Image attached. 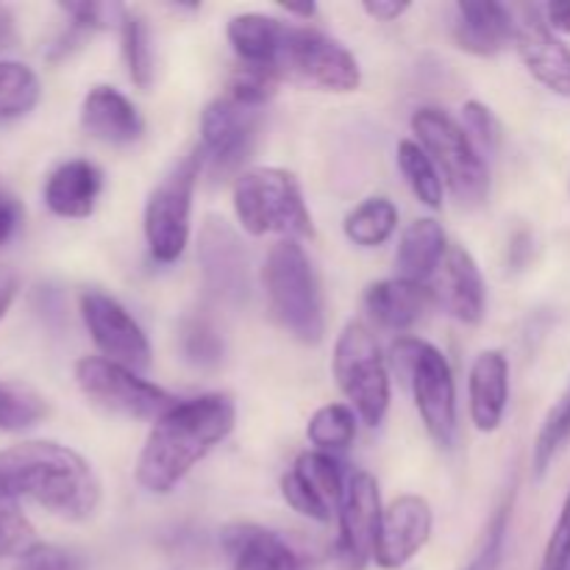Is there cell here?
<instances>
[{"label": "cell", "instance_id": "1", "mask_svg": "<svg viewBox=\"0 0 570 570\" xmlns=\"http://www.w3.org/2000/svg\"><path fill=\"white\" fill-rule=\"evenodd\" d=\"M237 410L223 393L181 401L150 429L137 460V482L148 493H170L176 484L232 434Z\"/></svg>", "mask_w": 570, "mask_h": 570}, {"label": "cell", "instance_id": "2", "mask_svg": "<svg viewBox=\"0 0 570 570\" xmlns=\"http://www.w3.org/2000/svg\"><path fill=\"white\" fill-rule=\"evenodd\" d=\"M0 479L17 499H31L65 521H89L100 507V482L89 462L48 440L0 451Z\"/></svg>", "mask_w": 570, "mask_h": 570}, {"label": "cell", "instance_id": "3", "mask_svg": "<svg viewBox=\"0 0 570 570\" xmlns=\"http://www.w3.org/2000/svg\"><path fill=\"white\" fill-rule=\"evenodd\" d=\"M262 276H265L271 312L284 332L293 334L298 343H321L326 334L321 289L309 256L298 239H278L267 254Z\"/></svg>", "mask_w": 570, "mask_h": 570}, {"label": "cell", "instance_id": "4", "mask_svg": "<svg viewBox=\"0 0 570 570\" xmlns=\"http://www.w3.org/2000/svg\"><path fill=\"white\" fill-rule=\"evenodd\" d=\"M234 212L254 237L284 234V239L312 237V217L306 212L298 178L282 167H254L237 176Z\"/></svg>", "mask_w": 570, "mask_h": 570}, {"label": "cell", "instance_id": "5", "mask_svg": "<svg viewBox=\"0 0 570 570\" xmlns=\"http://www.w3.org/2000/svg\"><path fill=\"white\" fill-rule=\"evenodd\" d=\"M412 131L421 139V148L432 156L434 167L445 178L449 189L462 206H482L490 193V173L471 134L443 109H417L412 117Z\"/></svg>", "mask_w": 570, "mask_h": 570}, {"label": "cell", "instance_id": "6", "mask_svg": "<svg viewBox=\"0 0 570 570\" xmlns=\"http://www.w3.org/2000/svg\"><path fill=\"white\" fill-rule=\"evenodd\" d=\"M390 354L399 376L412 387L426 432L440 449H451L456 434V387L449 360L415 337H401Z\"/></svg>", "mask_w": 570, "mask_h": 570}, {"label": "cell", "instance_id": "7", "mask_svg": "<svg viewBox=\"0 0 570 570\" xmlns=\"http://www.w3.org/2000/svg\"><path fill=\"white\" fill-rule=\"evenodd\" d=\"M276 70L282 81L287 78L323 92H354L362 83L354 53L309 26H284Z\"/></svg>", "mask_w": 570, "mask_h": 570}, {"label": "cell", "instance_id": "8", "mask_svg": "<svg viewBox=\"0 0 570 570\" xmlns=\"http://www.w3.org/2000/svg\"><path fill=\"white\" fill-rule=\"evenodd\" d=\"M206 167V154L195 148L159 181L145 204V239L156 262L170 265L189 243V215L198 176Z\"/></svg>", "mask_w": 570, "mask_h": 570}, {"label": "cell", "instance_id": "9", "mask_svg": "<svg viewBox=\"0 0 570 570\" xmlns=\"http://www.w3.org/2000/svg\"><path fill=\"white\" fill-rule=\"evenodd\" d=\"M334 379L367 426H379L384 421L390 406V373L376 337L365 323H348L337 337Z\"/></svg>", "mask_w": 570, "mask_h": 570}, {"label": "cell", "instance_id": "10", "mask_svg": "<svg viewBox=\"0 0 570 570\" xmlns=\"http://www.w3.org/2000/svg\"><path fill=\"white\" fill-rule=\"evenodd\" d=\"M76 382L81 393L100 410L117 415L137 417V421H159L176 406V399L145 382L139 373L104 360V356H83L76 365Z\"/></svg>", "mask_w": 570, "mask_h": 570}, {"label": "cell", "instance_id": "11", "mask_svg": "<svg viewBox=\"0 0 570 570\" xmlns=\"http://www.w3.org/2000/svg\"><path fill=\"white\" fill-rule=\"evenodd\" d=\"M259 109L237 104L232 95L215 98L200 115V150L212 176H228L248 159L254 148Z\"/></svg>", "mask_w": 570, "mask_h": 570}, {"label": "cell", "instance_id": "12", "mask_svg": "<svg viewBox=\"0 0 570 570\" xmlns=\"http://www.w3.org/2000/svg\"><path fill=\"white\" fill-rule=\"evenodd\" d=\"M81 317L87 323L92 343L104 354V360L117 362L134 373H145L150 367V343L139 323L117 304L111 295L100 289H83Z\"/></svg>", "mask_w": 570, "mask_h": 570}, {"label": "cell", "instance_id": "13", "mask_svg": "<svg viewBox=\"0 0 570 570\" xmlns=\"http://www.w3.org/2000/svg\"><path fill=\"white\" fill-rule=\"evenodd\" d=\"M382 495L376 479L367 471H354L345 482L343 504H340V538L337 560L345 570H362L373 560L379 527H382Z\"/></svg>", "mask_w": 570, "mask_h": 570}, {"label": "cell", "instance_id": "14", "mask_svg": "<svg viewBox=\"0 0 570 570\" xmlns=\"http://www.w3.org/2000/svg\"><path fill=\"white\" fill-rule=\"evenodd\" d=\"M198 262L204 284L223 304H243L250 293L248 254L237 232L223 217H206L198 234Z\"/></svg>", "mask_w": 570, "mask_h": 570}, {"label": "cell", "instance_id": "15", "mask_svg": "<svg viewBox=\"0 0 570 570\" xmlns=\"http://www.w3.org/2000/svg\"><path fill=\"white\" fill-rule=\"evenodd\" d=\"M432 538V507L421 495H401L382 512L373 560L384 570H399Z\"/></svg>", "mask_w": 570, "mask_h": 570}, {"label": "cell", "instance_id": "16", "mask_svg": "<svg viewBox=\"0 0 570 570\" xmlns=\"http://www.w3.org/2000/svg\"><path fill=\"white\" fill-rule=\"evenodd\" d=\"M426 287L432 298L456 321L473 326L484 317L488 289H484L482 271H479L476 259L460 245H449L438 273H434Z\"/></svg>", "mask_w": 570, "mask_h": 570}, {"label": "cell", "instance_id": "17", "mask_svg": "<svg viewBox=\"0 0 570 570\" xmlns=\"http://www.w3.org/2000/svg\"><path fill=\"white\" fill-rule=\"evenodd\" d=\"M515 48L527 70L554 95L570 98V48L557 37L540 9H523Z\"/></svg>", "mask_w": 570, "mask_h": 570}, {"label": "cell", "instance_id": "18", "mask_svg": "<svg viewBox=\"0 0 570 570\" xmlns=\"http://www.w3.org/2000/svg\"><path fill=\"white\" fill-rule=\"evenodd\" d=\"M454 42L473 56H495L515 42L518 22L512 9L484 0V3H456L451 22Z\"/></svg>", "mask_w": 570, "mask_h": 570}, {"label": "cell", "instance_id": "19", "mask_svg": "<svg viewBox=\"0 0 570 570\" xmlns=\"http://www.w3.org/2000/svg\"><path fill=\"white\" fill-rule=\"evenodd\" d=\"M81 126L106 145H131L142 137L145 120L137 106L115 87H95L83 98Z\"/></svg>", "mask_w": 570, "mask_h": 570}, {"label": "cell", "instance_id": "20", "mask_svg": "<svg viewBox=\"0 0 570 570\" xmlns=\"http://www.w3.org/2000/svg\"><path fill=\"white\" fill-rule=\"evenodd\" d=\"M100 193H104V176L87 159L65 161L45 181L48 209L59 217H70V220H83L92 215Z\"/></svg>", "mask_w": 570, "mask_h": 570}, {"label": "cell", "instance_id": "21", "mask_svg": "<svg viewBox=\"0 0 570 570\" xmlns=\"http://www.w3.org/2000/svg\"><path fill=\"white\" fill-rule=\"evenodd\" d=\"M471 417L479 432H495L510 404V362L501 351H484L471 367Z\"/></svg>", "mask_w": 570, "mask_h": 570}, {"label": "cell", "instance_id": "22", "mask_svg": "<svg viewBox=\"0 0 570 570\" xmlns=\"http://www.w3.org/2000/svg\"><path fill=\"white\" fill-rule=\"evenodd\" d=\"M220 540L232 557V570H289L304 562L287 540L254 523H234L223 529Z\"/></svg>", "mask_w": 570, "mask_h": 570}, {"label": "cell", "instance_id": "23", "mask_svg": "<svg viewBox=\"0 0 570 570\" xmlns=\"http://www.w3.org/2000/svg\"><path fill=\"white\" fill-rule=\"evenodd\" d=\"M432 293L426 284L404 282V278H387L365 289V306L376 323L393 332H406L426 315L432 304Z\"/></svg>", "mask_w": 570, "mask_h": 570}, {"label": "cell", "instance_id": "24", "mask_svg": "<svg viewBox=\"0 0 570 570\" xmlns=\"http://www.w3.org/2000/svg\"><path fill=\"white\" fill-rule=\"evenodd\" d=\"M445 250H449V243H445V232L438 220L423 217V220L410 223L401 234L399 254H395V271H399L395 278L429 284L438 273Z\"/></svg>", "mask_w": 570, "mask_h": 570}, {"label": "cell", "instance_id": "25", "mask_svg": "<svg viewBox=\"0 0 570 570\" xmlns=\"http://www.w3.org/2000/svg\"><path fill=\"white\" fill-rule=\"evenodd\" d=\"M284 26H287V22H278L276 17L250 11V14L232 17L226 33L234 53L239 56L243 65H259L276 70V56L278 48H282Z\"/></svg>", "mask_w": 570, "mask_h": 570}, {"label": "cell", "instance_id": "26", "mask_svg": "<svg viewBox=\"0 0 570 570\" xmlns=\"http://www.w3.org/2000/svg\"><path fill=\"white\" fill-rule=\"evenodd\" d=\"M295 479L301 482V488L317 501V507L334 515L340 512V504H343V495H345V482L343 473H340V465L332 460L328 454L323 451H306V454L298 456V462L293 465Z\"/></svg>", "mask_w": 570, "mask_h": 570}, {"label": "cell", "instance_id": "27", "mask_svg": "<svg viewBox=\"0 0 570 570\" xmlns=\"http://www.w3.org/2000/svg\"><path fill=\"white\" fill-rule=\"evenodd\" d=\"M343 228L345 237L360 248H379L399 228V209L387 198H367L354 212H348Z\"/></svg>", "mask_w": 570, "mask_h": 570}, {"label": "cell", "instance_id": "28", "mask_svg": "<svg viewBox=\"0 0 570 570\" xmlns=\"http://www.w3.org/2000/svg\"><path fill=\"white\" fill-rule=\"evenodd\" d=\"M399 167L404 173L406 184L429 209H440L443 206V176L434 167L432 156L421 148L415 139H401L399 142Z\"/></svg>", "mask_w": 570, "mask_h": 570}, {"label": "cell", "instance_id": "29", "mask_svg": "<svg viewBox=\"0 0 570 570\" xmlns=\"http://www.w3.org/2000/svg\"><path fill=\"white\" fill-rule=\"evenodd\" d=\"M42 98L39 76L22 61H0V120H17Z\"/></svg>", "mask_w": 570, "mask_h": 570}, {"label": "cell", "instance_id": "30", "mask_svg": "<svg viewBox=\"0 0 570 570\" xmlns=\"http://www.w3.org/2000/svg\"><path fill=\"white\" fill-rule=\"evenodd\" d=\"M120 42L128 78L139 89H148L150 81H154V45H150V31L145 17L126 9L120 20Z\"/></svg>", "mask_w": 570, "mask_h": 570}, {"label": "cell", "instance_id": "31", "mask_svg": "<svg viewBox=\"0 0 570 570\" xmlns=\"http://www.w3.org/2000/svg\"><path fill=\"white\" fill-rule=\"evenodd\" d=\"M306 438L312 445L326 451H343L356 438V412L345 404H326L312 415L306 426Z\"/></svg>", "mask_w": 570, "mask_h": 570}, {"label": "cell", "instance_id": "32", "mask_svg": "<svg viewBox=\"0 0 570 570\" xmlns=\"http://www.w3.org/2000/svg\"><path fill=\"white\" fill-rule=\"evenodd\" d=\"M48 415V406L33 390L20 384L0 382V429L3 432H22Z\"/></svg>", "mask_w": 570, "mask_h": 570}, {"label": "cell", "instance_id": "33", "mask_svg": "<svg viewBox=\"0 0 570 570\" xmlns=\"http://www.w3.org/2000/svg\"><path fill=\"white\" fill-rule=\"evenodd\" d=\"M278 81H282V76H278L273 67L239 65L237 70H234L232 81H228V95H232L237 104L259 109V106H265L267 100L273 98Z\"/></svg>", "mask_w": 570, "mask_h": 570}, {"label": "cell", "instance_id": "34", "mask_svg": "<svg viewBox=\"0 0 570 570\" xmlns=\"http://www.w3.org/2000/svg\"><path fill=\"white\" fill-rule=\"evenodd\" d=\"M570 440V390L560 399V404L549 412L543 429L538 434V443H534V473L543 476L549 471V465L554 462V456L560 454L562 445Z\"/></svg>", "mask_w": 570, "mask_h": 570}, {"label": "cell", "instance_id": "35", "mask_svg": "<svg viewBox=\"0 0 570 570\" xmlns=\"http://www.w3.org/2000/svg\"><path fill=\"white\" fill-rule=\"evenodd\" d=\"M184 354L193 365L215 367L223 360V340L206 317H193L184 326Z\"/></svg>", "mask_w": 570, "mask_h": 570}, {"label": "cell", "instance_id": "36", "mask_svg": "<svg viewBox=\"0 0 570 570\" xmlns=\"http://www.w3.org/2000/svg\"><path fill=\"white\" fill-rule=\"evenodd\" d=\"M37 546L33 527L22 515L20 504L0 507V560L6 557H26Z\"/></svg>", "mask_w": 570, "mask_h": 570}, {"label": "cell", "instance_id": "37", "mask_svg": "<svg viewBox=\"0 0 570 570\" xmlns=\"http://www.w3.org/2000/svg\"><path fill=\"white\" fill-rule=\"evenodd\" d=\"M510 512H512V495L499 507V510H495L493 521H490V527H488V534H484L482 549H479V554L473 557V562L465 570H495L499 568L501 551H504V540H507V527H510Z\"/></svg>", "mask_w": 570, "mask_h": 570}, {"label": "cell", "instance_id": "38", "mask_svg": "<svg viewBox=\"0 0 570 570\" xmlns=\"http://www.w3.org/2000/svg\"><path fill=\"white\" fill-rule=\"evenodd\" d=\"M462 117H465V131L473 134V139H476L488 154H495L501 145V137H504V134H501L499 117H495L488 106L479 104V100L465 104Z\"/></svg>", "mask_w": 570, "mask_h": 570}, {"label": "cell", "instance_id": "39", "mask_svg": "<svg viewBox=\"0 0 570 570\" xmlns=\"http://www.w3.org/2000/svg\"><path fill=\"white\" fill-rule=\"evenodd\" d=\"M570 568V490L568 499L562 504L560 518H557V527L551 532L549 546H546L543 566L540 570H568Z\"/></svg>", "mask_w": 570, "mask_h": 570}, {"label": "cell", "instance_id": "40", "mask_svg": "<svg viewBox=\"0 0 570 570\" xmlns=\"http://www.w3.org/2000/svg\"><path fill=\"white\" fill-rule=\"evenodd\" d=\"M17 570H81V568H78L76 557L67 554L65 549L37 543L26 557H20V568Z\"/></svg>", "mask_w": 570, "mask_h": 570}, {"label": "cell", "instance_id": "41", "mask_svg": "<svg viewBox=\"0 0 570 570\" xmlns=\"http://www.w3.org/2000/svg\"><path fill=\"white\" fill-rule=\"evenodd\" d=\"M282 493H284V499H287V504L293 507L295 512H301L304 518H312V521H317V523L332 521V515H328L323 507H317V501L312 499L304 488H301V482L293 476V473H284Z\"/></svg>", "mask_w": 570, "mask_h": 570}, {"label": "cell", "instance_id": "42", "mask_svg": "<svg viewBox=\"0 0 570 570\" xmlns=\"http://www.w3.org/2000/svg\"><path fill=\"white\" fill-rule=\"evenodd\" d=\"M20 223H22L20 200L0 187V248L14 239V234L20 232Z\"/></svg>", "mask_w": 570, "mask_h": 570}, {"label": "cell", "instance_id": "43", "mask_svg": "<svg viewBox=\"0 0 570 570\" xmlns=\"http://www.w3.org/2000/svg\"><path fill=\"white\" fill-rule=\"evenodd\" d=\"M362 9H365L371 17H376V20L393 22L399 20L404 11H410V3H406V0H401V3L399 0H365Z\"/></svg>", "mask_w": 570, "mask_h": 570}, {"label": "cell", "instance_id": "44", "mask_svg": "<svg viewBox=\"0 0 570 570\" xmlns=\"http://www.w3.org/2000/svg\"><path fill=\"white\" fill-rule=\"evenodd\" d=\"M543 17L554 33H570V0L568 3L566 0L562 3H549L543 9Z\"/></svg>", "mask_w": 570, "mask_h": 570}, {"label": "cell", "instance_id": "45", "mask_svg": "<svg viewBox=\"0 0 570 570\" xmlns=\"http://www.w3.org/2000/svg\"><path fill=\"white\" fill-rule=\"evenodd\" d=\"M17 289H20V282H17L14 273L0 271V317L9 312V306H11V301H14Z\"/></svg>", "mask_w": 570, "mask_h": 570}, {"label": "cell", "instance_id": "46", "mask_svg": "<svg viewBox=\"0 0 570 570\" xmlns=\"http://www.w3.org/2000/svg\"><path fill=\"white\" fill-rule=\"evenodd\" d=\"M17 42V26H14V17L6 6H0V50L11 48Z\"/></svg>", "mask_w": 570, "mask_h": 570}, {"label": "cell", "instance_id": "47", "mask_svg": "<svg viewBox=\"0 0 570 570\" xmlns=\"http://www.w3.org/2000/svg\"><path fill=\"white\" fill-rule=\"evenodd\" d=\"M527 254H532V237L527 232H521L510 245V262L515 267H521L527 262Z\"/></svg>", "mask_w": 570, "mask_h": 570}, {"label": "cell", "instance_id": "48", "mask_svg": "<svg viewBox=\"0 0 570 570\" xmlns=\"http://www.w3.org/2000/svg\"><path fill=\"white\" fill-rule=\"evenodd\" d=\"M284 11H287V14H293V17H304V20H309V17H315V6H284Z\"/></svg>", "mask_w": 570, "mask_h": 570}, {"label": "cell", "instance_id": "49", "mask_svg": "<svg viewBox=\"0 0 570 570\" xmlns=\"http://www.w3.org/2000/svg\"><path fill=\"white\" fill-rule=\"evenodd\" d=\"M289 570H306V568H304V562H298V566H295V568H289Z\"/></svg>", "mask_w": 570, "mask_h": 570}]
</instances>
